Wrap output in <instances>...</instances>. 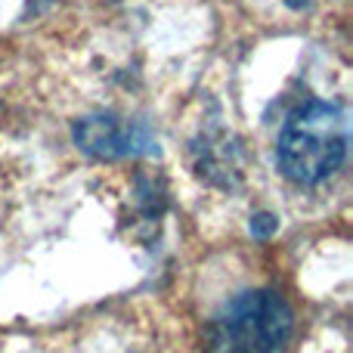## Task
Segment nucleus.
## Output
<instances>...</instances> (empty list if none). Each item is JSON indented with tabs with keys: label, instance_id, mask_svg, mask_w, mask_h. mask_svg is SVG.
<instances>
[{
	"label": "nucleus",
	"instance_id": "1",
	"mask_svg": "<svg viewBox=\"0 0 353 353\" xmlns=\"http://www.w3.org/2000/svg\"><path fill=\"white\" fill-rule=\"evenodd\" d=\"M350 121L335 103L313 99L292 112L276 143L279 171L298 186H316L347 159Z\"/></svg>",
	"mask_w": 353,
	"mask_h": 353
},
{
	"label": "nucleus",
	"instance_id": "2",
	"mask_svg": "<svg viewBox=\"0 0 353 353\" xmlns=\"http://www.w3.org/2000/svg\"><path fill=\"white\" fill-rule=\"evenodd\" d=\"M294 313L276 292H245L208 325L211 353H279L292 338Z\"/></svg>",
	"mask_w": 353,
	"mask_h": 353
},
{
	"label": "nucleus",
	"instance_id": "3",
	"mask_svg": "<svg viewBox=\"0 0 353 353\" xmlns=\"http://www.w3.org/2000/svg\"><path fill=\"white\" fill-rule=\"evenodd\" d=\"M74 146L93 159H130L152 155L159 149L155 134L143 121H124L118 115H87L74 121Z\"/></svg>",
	"mask_w": 353,
	"mask_h": 353
},
{
	"label": "nucleus",
	"instance_id": "4",
	"mask_svg": "<svg viewBox=\"0 0 353 353\" xmlns=\"http://www.w3.org/2000/svg\"><path fill=\"white\" fill-rule=\"evenodd\" d=\"M276 217L273 214H254V217H251V232H254L257 239H270L276 232Z\"/></svg>",
	"mask_w": 353,
	"mask_h": 353
}]
</instances>
